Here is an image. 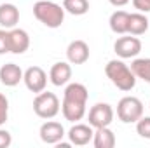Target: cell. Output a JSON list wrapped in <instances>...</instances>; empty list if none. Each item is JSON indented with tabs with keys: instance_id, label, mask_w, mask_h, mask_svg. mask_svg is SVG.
<instances>
[{
	"instance_id": "obj_4",
	"label": "cell",
	"mask_w": 150,
	"mask_h": 148,
	"mask_svg": "<svg viewBox=\"0 0 150 148\" xmlns=\"http://www.w3.org/2000/svg\"><path fill=\"white\" fill-rule=\"evenodd\" d=\"M59 110H61V105H59V99L54 92L42 91L33 99V111L40 118H45V120L54 118L59 113Z\"/></svg>"
},
{
	"instance_id": "obj_20",
	"label": "cell",
	"mask_w": 150,
	"mask_h": 148,
	"mask_svg": "<svg viewBox=\"0 0 150 148\" xmlns=\"http://www.w3.org/2000/svg\"><path fill=\"white\" fill-rule=\"evenodd\" d=\"M63 9L72 16H84L89 11V0H63Z\"/></svg>"
},
{
	"instance_id": "obj_26",
	"label": "cell",
	"mask_w": 150,
	"mask_h": 148,
	"mask_svg": "<svg viewBox=\"0 0 150 148\" xmlns=\"http://www.w3.org/2000/svg\"><path fill=\"white\" fill-rule=\"evenodd\" d=\"M110 4H112L113 7H124V5H127L131 0H108Z\"/></svg>"
},
{
	"instance_id": "obj_8",
	"label": "cell",
	"mask_w": 150,
	"mask_h": 148,
	"mask_svg": "<svg viewBox=\"0 0 150 148\" xmlns=\"http://www.w3.org/2000/svg\"><path fill=\"white\" fill-rule=\"evenodd\" d=\"M23 82L26 85L28 91L32 92H42L45 91V85H47V73L40 68V66H30L26 68V72L23 73Z\"/></svg>"
},
{
	"instance_id": "obj_6",
	"label": "cell",
	"mask_w": 150,
	"mask_h": 148,
	"mask_svg": "<svg viewBox=\"0 0 150 148\" xmlns=\"http://www.w3.org/2000/svg\"><path fill=\"white\" fill-rule=\"evenodd\" d=\"M113 115H115V111H113L112 105H108V103H96V105L91 106L87 118H89V124L94 129H98V127H108L113 122Z\"/></svg>"
},
{
	"instance_id": "obj_1",
	"label": "cell",
	"mask_w": 150,
	"mask_h": 148,
	"mask_svg": "<svg viewBox=\"0 0 150 148\" xmlns=\"http://www.w3.org/2000/svg\"><path fill=\"white\" fill-rule=\"evenodd\" d=\"M87 87L84 84L72 82L65 87L63 92V103H61V113L65 120L68 122H79L86 117V106H87Z\"/></svg>"
},
{
	"instance_id": "obj_17",
	"label": "cell",
	"mask_w": 150,
	"mask_h": 148,
	"mask_svg": "<svg viewBox=\"0 0 150 148\" xmlns=\"http://www.w3.org/2000/svg\"><path fill=\"white\" fill-rule=\"evenodd\" d=\"M110 30L115 35H124L127 33V26H129V12L126 11H115L112 12L110 19H108Z\"/></svg>"
},
{
	"instance_id": "obj_25",
	"label": "cell",
	"mask_w": 150,
	"mask_h": 148,
	"mask_svg": "<svg viewBox=\"0 0 150 148\" xmlns=\"http://www.w3.org/2000/svg\"><path fill=\"white\" fill-rule=\"evenodd\" d=\"M11 143H12V136H11V132L5 131V129H0V148L11 147Z\"/></svg>"
},
{
	"instance_id": "obj_19",
	"label": "cell",
	"mask_w": 150,
	"mask_h": 148,
	"mask_svg": "<svg viewBox=\"0 0 150 148\" xmlns=\"http://www.w3.org/2000/svg\"><path fill=\"white\" fill-rule=\"evenodd\" d=\"M131 70L136 78H142L143 82L150 84V58H133Z\"/></svg>"
},
{
	"instance_id": "obj_9",
	"label": "cell",
	"mask_w": 150,
	"mask_h": 148,
	"mask_svg": "<svg viewBox=\"0 0 150 148\" xmlns=\"http://www.w3.org/2000/svg\"><path fill=\"white\" fill-rule=\"evenodd\" d=\"M40 140L47 145H58L63 138H65V127L59 124V122H54V120H47L40 125Z\"/></svg>"
},
{
	"instance_id": "obj_11",
	"label": "cell",
	"mask_w": 150,
	"mask_h": 148,
	"mask_svg": "<svg viewBox=\"0 0 150 148\" xmlns=\"http://www.w3.org/2000/svg\"><path fill=\"white\" fill-rule=\"evenodd\" d=\"M89 45L84 40H72L67 47V59L70 65H84L89 59Z\"/></svg>"
},
{
	"instance_id": "obj_3",
	"label": "cell",
	"mask_w": 150,
	"mask_h": 148,
	"mask_svg": "<svg viewBox=\"0 0 150 148\" xmlns=\"http://www.w3.org/2000/svg\"><path fill=\"white\" fill-rule=\"evenodd\" d=\"M33 16L47 28H59L65 21V9L51 0H38L33 4Z\"/></svg>"
},
{
	"instance_id": "obj_7",
	"label": "cell",
	"mask_w": 150,
	"mask_h": 148,
	"mask_svg": "<svg viewBox=\"0 0 150 148\" xmlns=\"http://www.w3.org/2000/svg\"><path fill=\"white\" fill-rule=\"evenodd\" d=\"M113 51L120 59H131L136 58L142 52V40L136 38L134 35L131 37H119L113 44Z\"/></svg>"
},
{
	"instance_id": "obj_15",
	"label": "cell",
	"mask_w": 150,
	"mask_h": 148,
	"mask_svg": "<svg viewBox=\"0 0 150 148\" xmlns=\"http://www.w3.org/2000/svg\"><path fill=\"white\" fill-rule=\"evenodd\" d=\"M19 23V9L14 4H0V26L5 30H12L16 28V25Z\"/></svg>"
},
{
	"instance_id": "obj_14",
	"label": "cell",
	"mask_w": 150,
	"mask_h": 148,
	"mask_svg": "<svg viewBox=\"0 0 150 148\" xmlns=\"http://www.w3.org/2000/svg\"><path fill=\"white\" fill-rule=\"evenodd\" d=\"M23 70L16 65V63H7L2 65L0 68V82L5 87H16L21 80H23Z\"/></svg>"
},
{
	"instance_id": "obj_10",
	"label": "cell",
	"mask_w": 150,
	"mask_h": 148,
	"mask_svg": "<svg viewBox=\"0 0 150 148\" xmlns=\"http://www.w3.org/2000/svg\"><path fill=\"white\" fill-rule=\"evenodd\" d=\"M68 140L70 143L75 147H84L87 145L89 141H93V136H94V127L91 124H77L72 125V129L68 131Z\"/></svg>"
},
{
	"instance_id": "obj_21",
	"label": "cell",
	"mask_w": 150,
	"mask_h": 148,
	"mask_svg": "<svg viewBox=\"0 0 150 148\" xmlns=\"http://www.w3.org/2000/svg\"><path fill=\"white\" fill-rule=\"evenodd\" d=\"M136 132L142 138L150 140V117H140L136 120Z\"/></svg>"
},
{
	"instance_id": "obj_5",
	"label": "cell",
	"mask_w": 150,
	"mask_h": 148,
	"mask_svg": "<svg viewBox=\"0 0 150 148\" xmlns=\"http://www.w3.org/2000/svg\"><path fill=\"white\" fill-rule=\"evenodd\" d=\"M117 117L124 124H136V120L143 117V103L136 96H124L117 103Z\"/></svg>"
},
{
	"instance_id": "obj_23",
	"label": "cell",
	"mask_w": 150,
	"mask_h": 148,
	"mask_svg": "<svg viewBox=\"0 0 150 148\" xmlns=\"http://www.w3.org/2000/svg\"><path fill=\"white\" fill-rule=\"evenodd\" d=\"M9 52V32L5 28L0 30V54Z\"/></svg>"
},
{
	"instance_id": "obj_18",
	"label": "cell",
	"mask_w": 150,
	"mask_h": 148,
	"mask_svg": "<svg viewBox=\"0 0 150 148\" xmlns=\"http://www.w3.org/2000/svg\"><path fill=\"white\" fill-rule=\"evenodd\" d=\"M149 18L143 12H133L129 14V26H127V33L129 35H143L149 30Z\"/></svg>"
},
{
	"instance_id": "obj_16",
	"label": "cell",
	"mask_w": 150,
	"mask_h": 148,
	"mask_svg": "<svg viewBox=\"0 0 150 148\" xmlns=\"http://www.w3.org/2000/svg\"><path fill=\"white\" fill-rule=\"evenodd\" d=\"M93 145L96 148H113L115 147V134L108 127H98L94 129V136H93Z\"/></svg>"
},
{
	"instance_id": "obj_27",
	"label": "cell",
	"mask_w": 150,
	"mask_h": 148,
	"mask_svg": "<svg viewBox=\"0 0 150 148\" xmlns=\"http://www.w3.org/2000/svg\"><path fill=\"white\" fill-rule=\"evenodd\" d=\"M149 106H150V105H149Z\"/></svg>"
},
{
	"instance_id": "obj_13",
	"label": "cell",
	"mask_w": 150,
	"mask_h": 148,
	"mask_svg": "<svg viewBox=\"0 0 150 148\" xmlns=\"http://www.w3.org/2000/svg\"><path fill=\"white\" fill-rule=\"evenodd\" d=\"M72 78V66L70 63L67 61H58L51 66L49 70V80L52 85L56 87H61V85H67Z\"/></svg>"
},
{
	"instance_id": "obj_2",
	"label": "cell",
	"mask_w": 150,
	"mask_h": 148,
	"mask_svg": "<svg viewBox=\"0 0 150 148\" xmlns=\"http://www.w3.org/2000/svg\"><path fill=\"white\" fill-rule=\"evenodd\" d=\"M105 73L113 85L124 92L134 89L136 85V77L133 73L131 66H127L122 59H110L105 66Z\"/></svg>"
},
{
	"instance_id": "obj_22",
	"label": "cell",
	"mask_w": 150,
	"mask_h": 148,
	"mask_svg": "<svg viewBox=\"0 0 150 148\" xmlns=\"http://www.w3.org/2000/svg\"><path fill=\"white\" fill-rule=\"evenodd\" d=\"M9 118V99L5 98V94L0 92V125H4Z\"/></svg>"
},
{
	"instance_id": "obj_24",
	"label": "cell",
	"mask_w": 150,
	"mask_h": 148,
	"mask_svg": "<svg viewBox=\"0 0 150 148\" xmlns=\"http://www.w3.org/2000/svg\"><path fill=\"white\" fill-rule=\"evenodd\" d=\"M131 2L138 12H143V14L150 12V0H131Z\"/></svg>"
},
{
	"instance_id": "obj_12",
	"label": "cell",
	"mask_w": 150,
	"mask_h": 148,
	"mask_svg": "<svg viewBox=\"0 0 150 148\" xmlns=\"http://www.w3.org/2000/svg\"><path fill=\"white\" fill-rule=\"evenodd\" d=\"M30 47V35L23 28H12L9 32V52L23 54Z\"/></svg>"
}]
</instances>
